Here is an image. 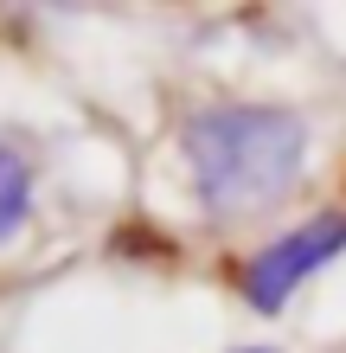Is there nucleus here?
I'll list each match as a JSON object with an SVG mask.
<instances>
[{
  "label": "nucleus",
  "mask_w": 346,
  "mask_h": 353,
  "mask_svg": "<svg viewBox=\"0 0 346 353\" xmlns=\"http://www.w3.org/2000/svg\"><path fill=\"white\" fill-rule=\"evenodd\" d=\"M180 154H186L193 193L212 219H250L301 180L308 129L301 116L270 110V103H218L186 122Z\"/></svg>",
  "instance_id": "1"
},
{
  "label": "nucleus",
  "mask_w": 346,
  "mask_h": 353,
  "mask_svg": "<svg viewBox=\"0 0 346 353\" xmlns=\"http://www.w3.org/2000/svg\"><path fill=\"white\" fill-rule=\"evenodd\" d=\"M346 251V212H327V219H308L295 232H282L276 244H263L257 257H244L237 270V289L257 315H276V308L295 302L301 283H314L321 270Z\"/></svg>",
  "instance_id": "2"
},
{
  "label": "nucleus",
  "mask_w": 346,
  "mask_h": 353,
  "mask_svg": "<svg viewBox=\"0 0 346 353\" xmlns=\"http://www.w3.org/2000/svg\"><path fill=\"white\" fill-rule=\"evenodd\" d=\"M32 212V161L0 141V238H13Z\"/></svg>",
  "instance_id": "3"
},
{
  "label": "nucleus",
  "mask_w": 346,
  "mask_h": 353,
  "mask_svg": "<svg viewBox=\"0 0 346 353\" xmlns=\"http://www.w3.org/2000/svg\"><path fill=\"white\" fill-rule=\"evenodd\" d=\"M244 353H270V347H244Z\"/></svg>",
  "instance_id": "4"
}]
</instances>
